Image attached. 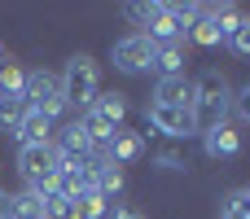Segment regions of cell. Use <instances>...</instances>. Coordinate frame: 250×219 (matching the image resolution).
Wrapping results in <instances>:
<instances>
[{
	"label": "cell",
	"mask_w": 250,
	"mask_h": 219,
	"mask_svg": "<svg viewBox=\"0 0 250 219\" xmlns=\"http://www.w3.org/2000/svg\"><path fill=\"white\" fill-rule=\"evenodd\" d=\"M189 114H193V136H207L220 123H229V114H233V88H229V79L220 70H202L193 79Z\"/></svg>",
	"instance_id": "cell-1"
},
{
	"label": "cell",
	"mask_w": 250,
	"mask_h": 219,
	"mask_svg": "<svg viewBox=\"0 0 250 219\" xmlns=\"http://www.w3.org/2000/svg\"><path fill=\"white\" fill-rule=\"evenodd\" d=\"M57 79H62L66 110H79V114H83V110L97 101V92H101V70H97V61H92L88 53H75Z\"/></svg>",
	"instance_id": "cell-2"
},
{
	"label": "cell",
	"mask_w": 250,
	"mask_h": 219,
	"mask_svg": "<svg viewBox=\"0 0 250 219\" xmlns=\"http://www.w3.org/2000/svg\"><path fill=\"white\" fill-rule=\"evenodd\" d=\"M18 176H22L26 193L48 198L53 180H57V149L53 145H22L18 149Z\"/></svg>",
	"instance_id": "cell-3"
},
{
	"label": "cell",
	"mask_w": 250,
	"mask_h": 219,
	"mask_svg": "<svg viewBox=\"0 0 250 219\" xmlns=\"http://www.w3.org/2000/svg\"><path fill=\"white\" fill-rule=\"evenodd\" d=\"M22 101H26V110H40V114H44V119H53V123L66 114L62 79H57L53 70H44V66L26 70V79H22Z\"/></svg>",
	"instance_id": "cell-4"
},
{
	"label": "cell",
	"mask_w": 250,
	"mask_h": 219,
	"mask_svg": "<svg viewBox=\"0 0 250 219\" xmlns=\"http://www.w3.org/2000/svg\"><path fill=\"white\" fill-rule=\"evenodd\" d=\"M110 61H114V70H123V75H145V70L154 66V44H149L141 31H127L123 40H114Z\"/></svg>",
	"instance_id": "cell-5"
},
{
	"label": "cell",
	"mask_w": 250,
	"mask_h": 219,
	"mask_svg": "<svg viewBox=\"0 0 250 219\" xmlns=\"http://www.w3.org/2000/svg\"><path fill=\"white\" fill-rule=\"evenodd\" d=\"M145 123H149L158 136H167V140H185V136H193V114H189V105H163V101H149V105H145Z\"/></svg>",
	"instance_id": "cell-6"
},
{
	"label": "cell",
	"mask_w": 250,
	"mask_h": 219,
	"mask_svg": "<svg viewBox=\"0 0 250 219\" xmlns=\"http://www.w3.org/2000/svg\"><path fill=\"white\" fill-rule=\"evenodd\" d=\"M53 149H57V158H62V162H88V158L97 154V145H92V136H88V127H83L79 119H75V123H66V127H57Z\"/></svg>",
	"instance_id": "cell-7"
},
{
	"label": "cell",
	"mask_w": 250,
	"mask_h": 219,
	"mask_svg": "<svg viewBox=\"0 0 250 219\" xmlns=\"http://www.w3.org/2000/svg\"><path fill=\"white\" fill-rule=\"evenodd\" d=\"M101 154H105V162H114V167H132L136 158H145V136L132 132V127H119V132L101 145Z\"/></svg>",
	"instance_id": "cell-8"
},
{
	"label": "cell",
	"mask_w": 250,
	"mask_h": 219,
	"mask_svg": "<svg viewBox=\"0 0 250 219\" xmlns=\"http://www.w3.org/2000/svg\"><path fill=\"white\" fill-rule=\"evenodd\" d=\"M13 136H18V145H53L57 123H53V119H44L40 110H26V114H22V123L13 127Z\"/></svg>",
	"instance_id": "cell-9"
},
{
	"label": "cell",
	"mask_w": 250,
	"mask_h": 219,
	"mask_svg": "<svg viewBox=\"0 0 250 219\" xmlns=\"http://www.w3.org/2000/svg\"><path fill=\"white\" fill-rule=\"evenodd\" d=\"M202 149H207V158H242V132L233 123H220L215 132L202 136Z\"/></svg>",
	"instance_id": "cell-10"
},
{
	"label": "cell",
	"mask_w": 250,
	"mask_h": 219,
	"mask_svg": "<svg viewBox=\"0 0 250 219\" xmlns=\"http://www.w3.org/2000/svg\"><path fill=\"white\" fill-rule=\"evenodd\" d=\"M185 61H189V53H185V44H158L154 48V75L158 79H176V75H185Z\"/></svg>",
	"instance_id": "cell-11"
},
{
	"label": "cell",
	"mask_w": 250,
	"mask_h": 219,
	"mask_svg": "<svg viewBox=\"0 0 250 219\" xmlns=\"http://www.w3.org/2000/svg\"><path fill=\"white\" fill-rule=\"evenodd\" d=\"M149 101H163V105H189V101H193V79H189V75L158 79V88H154Z\"/></svg>",
	"instance_id": "cell-12"
},
{
	"label": "cell",
	"mask_w": 250,
	"mask_h": 219,
	"mask_svg": "<svg viewBox=\"0 0 250 219\" xmlns=\"http://www.w3.org/2000/svg\"><path fill=\"white\" fill-rule=\"evenodd\" d=\"M9 219H44V202L35 193H9Z\"/></svg>",
	"instance_id": "cell-13"
},
{
	"label": "cell",
	"mask_w": 250,
	"mask_h": 219,
	"mask_svg": "<svg viewBox=\"0 0 250 219\" xmlns=\"http://www.w3.org/2000/svg\"><path fill=\"white\" fill-rule=\"evenodd\" d=\"M189 40H193V44H202V48H220V44H224L220 26H215V22L207 18V4H202V18H198V22L189 26Z\"/></svg>",
	"instance_id": "cell-14"
},
{
	"label": "cell",
	"mask_w": 250,
	"mask_h": 219,
	"mask_svg": "<svg viewBox=\"0 0 250 219\" xmlns=\"http://www.w3.org/2000/svg\"><path fill=\"white\" fill-rule=\"evenodd\" d=\"M224 48H229L233 57H250V13H242V18H237V26L229 31Z\"/></svg>",
	"instance_id": "cell-15"
},
{
	"label": "cell",
	"mask_w": 250,
	"mask_h": 219,
	"mask_svg": "<svg viewBox=\"0 0 250 219\" xmlns=\"http://www.w3.org/2000/svg\"><path fill=\"white\" fill-rule=\"evenodd\" d=\"M22 114H26V101L22 97H0V132L13 136V127L22 123Z\"/></svg>",
	"instance_id": "cell-16"
},
{
	"label": "cell",
	"mask_w": 250,
	"mask_h": 219,
	"mask_svg": "<svg viewBox=\"0 0 250 219\" xmlns=\"http://www.w3.org/2000/svg\"><path fill=\"white\" fill-rule=\"evenodd\" d=\"M22 79H26V70L18 61H4L0 66V97H22Z\"/></svg>",
	"instance_id": "cell-17"
},
{
	"label": "cell",
	"mask_w": 250,
	"mask_h": 219,
	"mask_svg": "<svg viewBox=\"0 0 250 219\" xmlns=\"http://www.w3.org/2000/svg\"><path fill=\"white\" fill-rule=\"evenodd\" d=\"M220 219H250V189L229 193V198H224V206H220Z\"/></svg>",
	"instance_id": "cell-18"
},
{
	"label": "cell",
	"mask_w": 250,
	"mask_h": 219,
	"mask_svg": "<svg viewBox=\"0 0 250 219\" xmlns=\"http://www.w3.org/2000/svg\"><path fill=\"white\" fill-rule=\"evenodd\" d=\"M75 206H79V215H83V219H105V215H110V202H105L97 189H92V193H83Z\"/></svg>",
	"instance_id": "cell-19"
},
{
	"label": "cell",
	"mask_w": 250,
	"mask_h": 219,
	"mask_svg": "<svg viewBox=\"0 0 250 219\" xmlns=\"http://www.w3.org/2000/svg\"><path fill=\"white\" fill-rule=\"evenodd\" d=\"M158 9H163L158 0H149V4H123V13H127V18H132V22L141 26V31H145V26H149V22L158 18Z\"/></svg>",
	"instance_id": "cell-20"
},
{
	"label": "cell",
	"mask_w": 250,
	"mask_h": 219,
	"mask_svg": "<svg viewBox=\"0 0 250 219\" xmlns=\"http://www.w3.org/2000/svg\"><path fill=\"white\" fill-rule=\"evenodd\" d=\"M158 162H163V171H185V158H180L176 149H163V154H158Z\"/></svg>",
	"instance_id": "cell-21"
},
{
	"label": "cell",
	"mask_w": 250,
	"mask_h": 219,
	"mask_svg": "<svg viewBox=\"0 0 250 219\" xmlns=\"http://www.w3.org/2000/svg\"><path fill=\"white\" fill-rule=\"evenodd\" d=\"M233 110H237V114L250 123V83L242 88V92H233Z\"/></svg>",
	"instance_id": "cell-22"
},
{
	"label": "cell",
	"mask_w": 250,
	"mask_h": 219,
	"mask_svg": "<svg viewBox=\"0 0 250 219\" xmlns=\"http://www.w3.org/2000/svg\"><path fill=\"white\" fill-rule=\"evenodd\" d=\"M105 219H145V215H136V211H127V206H110Z\"/></svg>",
	"instance_id": "cell-23"
},
{
	"label": "cell",
	"mask_w": 250,
	"mask_h": 219,
	"mask_svg": "<svg viewBox=\"0 0 250 219\" xmlns=\"http://www.w3.org/2000/svg\"><path fill=\"white\" fill-rule=\"evenodd\" d=\"M0 219H9V193L0 189Z\"/></svg>",
	"instance_id": "cell-24"
},
{
	"label": "cell",
	"mask_w": 250,
	"mask_h": 219,
	"mask_svg": "<svg viewBox=\"0 0 250 219\" xmlns=\"http://www.w3.org/2000/svg\"><path fill=\"white\" fill-rule=\"evenodd\" d=\"M4 61H9V57H4V48H0V66H4Z\"/></svg>",
	"instance_id": "cell-25"
}]
</instances>
